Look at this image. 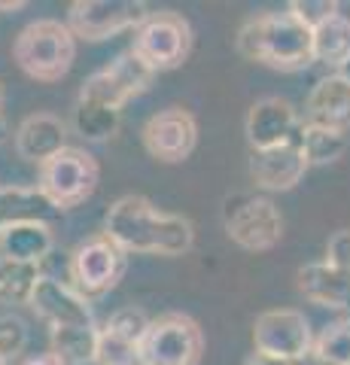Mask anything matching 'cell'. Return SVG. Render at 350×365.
I'll list each match as a JSON object with an SVG mask.
<instances>
[{"instance_id":"obj_33","label":"cell","mask_w":350,"mask_h":365,"mask_svg":"<svg viewBox=\"0 0 350 365\" xmlns=\"http://www.w3.org/2000/svg\"><path fill=\"white\" fill-rule=\"evenodd\" d=\"M335 76H338V79H341V83H344V86H350V58H347V61H344L341 67H338V71H335Z\"/></svg>"},{"instance_id":"obj_20","label":"cell","mask_w":350,"mask_h":365,"mask_svg":"<svg viewBox=\"0 0 350 365\" xmlns=\"http://www.w3.org/2000/svg\"><path fill=\"white\" fill-rule=\"evenodd\" d=\"M58 210L52 207L37 192V186H4L0 189V237L9 225L25 222V220H40V222H52Z\"/></svg>"},{"instance_id":"obj_23","label":"cell","mask_w":350,"mask_h":365,"mask_svg":"<svg viewBox=\"0 0 350 365\" xmlns=\"http://www.w3.org/2000/svg\"><path fill=\"white\" fill-rule=\"evenodd\" d=\"M296 143L304 155V162L311 165H332L347 153V134L344 131H332V128H320V125H299Z\"/></svg>"},{"instance_id":"obj_32","label":"cell","mask_w":350,"mask_h":365,"mask_svg":"<svg viewBox=\"0 0 350 365\" xmlns=\"http://www.w3.org/2000/svg\"><path fill=\"white\" fill-rule=\"evenodd\" d=\"M21 365H61V362L55 359L52 353H40V356H31V359H25Z\"/></svg>"},{"instance_id":"obj_6","label":"cell","mask_w":350,"mask_h":365,"mask_svg":"<svg viewBox=\"0 0 350 365\" xmlns=\"http://www.w3.org/2000/svg\"><path fill=\"white\" fill-rule=\"evenodd\" d=\"M222 225L232 244L247 253H265L274 250L284 237V216L277 204L250 192H235L222 204Z\"/></svg>"},{"instance_id":"obj_2","label":"cell","mask_w":350,"mask_h":365,"mask_svg":"<svg viewBox=\"0 0 350 365\" xmlns=\"http://www.w3.org/2000/svg\"><path fill=\"white\" fill-rule=\"evenodd\" d=\"M235 46H238L241 58L280 73L304 71L314 64L311 31L299 25L289 13H262L256 19H247L235 37Z\"/></svg>"},{"instance_id":"obj_21","label":"cell","mask_w":350,"mask_h":365,"mask_svg":"<svg viewBox=\"0 0 350 365\" xmlns=\"http://www.w3.org/2000/svg\"><path fill=\"white\" fill-rule=\"evenodd\" d=\"M311 52H314V64H326L338 71L350 58V19L344 13H335L320 28H314Z\"/></svg>"},{"instance_id":"obj_11","label":"cell","mask_w":350,"mask_h":365,"mask_svg":"<svg viewBox=\"0 0 350 365\" xmlns=\"http://www.w3.org/2000/svg\"><path fill=\"white\" fill-rule=\"evenodd\" d=\"M311 323L302 311L292 307H277V311H265L256 317L253 323V353L274 359L296 362L311 353Z\"/></svg>"},{"instance_id":"obj_4","label":"cell","mask_w":350,"mask_h":365,"mask_svg":"<svg viewBox=\"0 0 350 365\" xmlns=\"http://www.w3.org/2000/svg\"><path fill=\"white\" fill-rule=\"evenodd\" d=\"M101 182V165L92 153L80 146H64L61 153L40 165L37 170V192L58 213L73 210L95 195Z\"/></svg>"},{"instance_id":"obj_18","label":"cell","mask_w":350,"mask_h":365,"mask_svg":"<svg viewBox=\"0 0 350 365\" xmlns=\"http://www.w3.org/2000/svg\"><path fill=\"white\" fill-rule=\"evenodd\" d=\"M304 122L347 134L350 131V86H344L335 73L323 76L308 95Z\"/></svg>"},{"instance_id":"obj_1","label":"cell","mask_w":350,"mask_h":365,"mask_svg":"<svg viewBox=\"0 0 350 365\" xmlns=\"http://www.w3.org/2000/svg\"><path fill=\"white\" fill-rule=\"evenodd\" d=\"M122 253L131 256H183L195 244V228L186 216L165 213L143 195H122L110 204L104 232Z\"/></svg>"},{"instance_id":"obj_35","label":"cell","mask_w":350,"mask_h":365,"mask_svg":"<svg viewBox=\"0 0 350 365\" xmlns=\"http://www.w3.org/2000/svg\"><path fill=\"white\" fill-rule=\"evenodd\" d=\"M6 134H9V125H6V119H4V113H0V143L6 140Z\"/></svg>"},{"instance_id":"obj_7","label":"cell","mask_w":350,"mask_h":365,"mask_svg":"<svg viewBox=\"0 0 350 365\" xmlns=\"http://www.w3.org/2000/svg\"><path fill=\"white\" fill-rule=\"evenodd\" d=\"M205 353L201 326L186 314H162L150 319L138 344L140 365H198Z\"/></svg>"},{"instance_id":"obj_9","label":"cell","mask_w":350,"mask_h":365,"mask_svg":"<svg viewBox=\"0 0 350 365\" xmlns=\"http://www.w3.org/2000/svg\"><path fill=\"white\" fill-rule=\"evenodd\" d=\"M128 271V256L110 241L107 235H95L83 241L71 256V287L86 302L104 299L110 289L119 287V280Z\"/></svg>"},{"instance_id":"obj_28","label":"cell","mask_w":350,"mask_h":365,"mask_svg":"<svg viewBox=\"0 0 350 365\" xmlns=\"http://www.w3.org/2000/svg\"><path fill=\"white\" fill-rule=\"evenodd\" d=\"M28 341H31V332L25 319L19 314H0V359L6 365L19 359L28 350Z\"/></svg>"},{"instance_id":"obj_14","label":"cell","mask_w":350,"mask_h":365,"mask_svg":"<svg viewBox=\"0 0 350 365\" xmlns=\"http://www.w3.org/2000/svg\"><path fill=\"white\" fill-rule=\"evenodd\" d=\"M28 307L40 319H46L49 329L61 326H95L92 302H86L71 283H61L55 277L40 274V280L34 283V292L28 299Z\"/></svg>"},{"instance_id":"obj_19","label":"cell","mask_w":350,"mask_h":365,"mask_svg":"<svg viewBox=\"0 0 350 365\" xmlns=\"http://www.w3.org/2000/svg\"><path fill=\"white\" fill-rule=\"evenodd\" d=\"M52 250H55L52 222H40V220L9 225L4 237H0V253L16 262H31V265H40Z\"/></svg>"},{"instance_id":"obj_36","label":"cell","mask_w":350,"mask_h":365,"mask_svg":"<svg viewBox=\"0 0 350 365\" xmlns=\"http://www.w3.org/2000/svg\"><path fill=\"white\" fill-rule=\"evenodd\" d=\"M0 107H4V91H0Z\"/></svg>"},{"instance_id":"obj_26","label":"cell","mask_w":350,"mask_h":365,"mask_svg":"<svg viewBox=\"0 0 350 365\" xmlns=\"http://www.w3.org/2000/svg\"><path fill=\"white\" fill-rule=\"evenodd\" d=\"M311 353L323 365H350V319L326 326L311 344Z\"/></svg>"},{"instance_id":"obj_22","label":"cell","mask_w":350,"mask_h":365,"mask_svg":"<svg viewBox=\"0 0 350 365\" xmlns=\"http://www.w3.org/2000/svg\"><path fill=\"white\" fill-rule=\"evenodd\" d=\"M52 356L61 365H92L98 350V326H61L49 329Z\"/></svg>"},{"instance_id":"obj_3","label":"cell","mask_w":350,"mask_h":365,"mask_svg":"<svg viewBox=\"0 0 350 365\" xmlns=\"http://www.w3.org/2000/svg\"><path fill=\"white\" fill-rule=\"evenodd\" d=\"M13 61L34 83H58L76 61V40L61 19H37L13 40Z\"/></svg>"},{"instance_id":"obj_25","label":"cell","mask_w":350,"mask_h":365,"mask_svg":"<svg viewBox=\"0 0 350 365\" xmlns=\"http://www.w3.org/2000/svg\"><path fill=\"white\" fill-rule=\"evenodd\" d=\"M37 280L40 265L0 256V304H28Z\"/></svg>"},{"instance_id":"obj_16","label":"cell","mask_w":350,"mask_h":365,"mask_svg":"<svg viewBox=\"0 0 350 365\" xmlns=\"http://www.w3.org/2000/svg\"><path fill=\"white\" fill-rule=\"evenodd\" d=\"M304 174H308V162H304L296 140L250 155V177H253L256 186L265 189V192L296 189Z\"/></svg>"},{"instance_id":"obj_12","label":"cell","mask_w":350,"mask_h":365,"mask_svg":"<svg viewBox=\"0 0 350 365\" xmlns=\"http://www.w3.org/2000/svg\"><path fill=\"white\" fill-rule=\"evenodd\" d=\"M153 76L155 73L146 71L131 52H122L107 67H101V71H95L86 79L80 88V98L122 113V107H125L131 98H138L140 91L150 88Z\"/></svg>"},{"instance_id":"obj_13","label":"cell","mask_w":350,"mask_h":365,"mask_svg":"<svg viewBox=\"0 0 350 365\" xmlns=\"http://www.w3.org/2000/svg\"><path fill=\"white\" fill-rule=\"evenodd\" d=\"M143 146L155 162L180 165L198 146V122L183 107H165L143 125Z\"/></svg>"},{"instance_id":"obj_27","label":"cell","mask_w":350,"mask_h":365,"mask_svg":"<svg viewBox=\"0 0 350 365\" xmlns=\"http://www.w3.org/2000/svg\"><path fill=\"white\" fill-rule=\"evenodd\" d=\"M146 326H150V317H146L143 307L128 304V307H119V311L107 319L104 332L119 338V341H125V344H131V347H138L140 338L146 335Z\"/></svg>"},{"instance_id":"obj_30","label":"cell","mask_w":350,"mask_h":365,"mask_svg":"<svg viewBox=\"0 0 350 365\" xmlns=\"http://www.w3.org/2000/svg\"><path fill=\"white\" fill-rule=\"evenodd\" d=\"M287 13L296 19L299 25L314 31V28H320L326 19H332L338 13V4L335 0H292L287 6Z\"/></svg>"},{"instance_id":"obj_29","label":"cell","mask_w":350,"mask_h":365,"mask_svg":"<svg viewBox=\"0 0 350 365\" xmlns=\"http://www.w3.org/2000/svg\"><path fill=\"white\" fill-rule=\"evenodd\" d=\"M95 365H140L138 362V347H131V344H125V341L107 335L104 329H98Z\"/></svg>"},{"instance_id":"obj_34","label":"cell","mask_w":350,"mask_h":365,"mask_svg":"<svg viewBox=\"0 0 350 365\" xmlns=\"http://www.w3.org/2000/svg\"><path fill=\"white\" fill-rule=\"evenodd\" d=\"M28 4L25 0H19V4H6V0H0V9H6V13H13V9H25Z\"/></svg>"},{"instance_id":"obj_8","label":"cell","mask_w":350,"mask_h":365,"mask_svg":"<svg viewBox=\"0 0 350 365\" xmlns=\"http://www.w3.org/2000/svg\"><path fill=\"white\" fill-rule=\"evenodd\" d=\"M299 292L308 302L332 311L350 307V228H341L326 244L323 262H308L299 268Z\"/></svg>"},{"instance_id":"obj_37","label":"cell","mask_w":350,"mask_h":365,"mask_svg":"<svg viewBox=\"0 0 350 365\" xmlns=\"http://www.w3.org/2000/svg\"><path fill=\"white\" fill-rule=\"evenodd\" d=\"M0 365H6V362H4V359H0Z\"/></svg>"},{"instance_id":"obj_31","label":"cell","mask_w":350,"mask_h":365,"mask_svg":"<svg viewBox=\"0 0 350 365\" xmlns=\"http://www.w3.org/2000/svg\"><path fill=\"white\" fill-rule=\"evenodd\" d=\"M244 365H296V362H287V359H274V356H262V353H250L244 359Z\"/></svg>"},{"instance_id":"obj_15","label":"cell","mask_w":350,"mask_h":365,"mask_svg":"<svg viewBox=\"0 0 350 365\" xmlns=\"http://www.w3.org/2000/svg\"><path fill=\"white\" fill-rule=\"evenodd\" d=\"M299 113L289 104L287 98H259L256 104L247 113L244 131H247V143H250L253 153L262 150H274V146L292 143L299 134Z\"/></svg>"},{"instance_id":"obj_24","label":"cell","mask_w":350,"mask_h":365,"mask_svg":"<svg viewBox=\"0 0 350 365\" xmlns=\"http://www.w3.org/2000/svg\"><path fill=\"white\" fill-rule=\"evenodd\" d=\"M122 125V113L119 110H110V107H101L95 101H83L76 98V107H73V131L83 137L88 143H104L110 140L113 134L119 131Z\"/></svg>"},{"instance_id":"obj_17","label":"cell","mask_w":350,"mask_h":365,"mask_svg":"<svg viewBox=\"0 0 350 365\" xmlns=\"http://www.w3.org/2000/svg\"><path fill=\"white\" fill-rule=\"evenodd\" d=\"M67 146V122L55 113H31L16 128V153L31 165H43Z\"/></svg>"},{"instance_id":"obj_10","label":"cell","mask_w":350,"mask_h":365,"mask_svg":"<svg viewBox=\"0 0 350 365\" xmlns=\"http://www.w3.org/2000/svg\"><path fill=\"white\" fill-rule=\"evenodd\" d=\"M150 16V6L140 0H73L67 6V31L73 40L101 43L122 31H134Z\"/></svg>"},{"instance_id":"obj_5","label":"cell","mask_w":350,"mask_h":365,"mask_svg":"<svg viewBox=\"0 0 350 365\" xmlns=\"http://www.w3.org/2000/svg\"><path fill=\"white\" fill-rule=\"evenodd\" d=\"M128 52L150 73L174 71L192 52V25L174 9H159V13L150 9V16L134 28V43Z\"/></svg>"}]
</instances>
